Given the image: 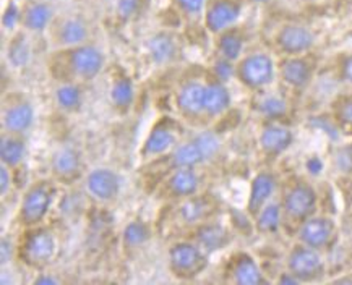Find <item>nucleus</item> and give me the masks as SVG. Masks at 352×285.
<instances>
[{
    "mask_svg": "<svg viewBox=\"0 0 352 285\" xmlns=\"http://www.w3.org/2000/svg\"><path fill=\"white\" fill-rule=\"evenodd\" d=\"M170 162H173V167H175V169H180V167H197L206 162V159L201 148L198 146L195 138H193L192 141L180 144L174 149L173 155H170Z\"/></svg>",
    "mask_w": 352,
    "mask_h": 285,
    "instance_id": "obj_27",
    "label": "nucleus"
},
{
    "mask_svg": "<svg viewBox=\"0 0 352 285\" xmlns=\"http://www.w3.org/2000/svg\"><path fill=\"white\" fill-rule=\"evenodd\" d=\"M292 143L294 133L279 120H266V124L261 126L258 144L265 156L279 157L292 146Z\"/></svg>",
    "mask_w": 352,
    "mask_h": 285,
    "instance_id": "obj_9",
    "label": "nucleus"
},
{
    "mask_svg": "<svg viewBox=\"0 0 352 285\" xmlns=\"http://www.w3.org/2000/svg\"><path fill=\"white\" fill-rule=\"evenodd\" d=\"M34 111L30 102L18 101L3 111V128L10 133H25L33 125Z\"/></svg>",
    "mask_w": 352,
    "mask_h": 285,
    "instance_id": "obj_21",
    "label": "nucleus"
},
{
    "mask_svg": "<svg viewBox=\"0 0 352 285\" xmlns=\"http://www.w3.org/2000/svg\"><path fill=\"white\" fill-rule=\"evenodd\" d=\"M26 152L25 141L15 137H7L3 135L2 141H0V161L7 167H16L21 164Z\"/></svg>",
    "mask_w": 352,
    "mask_h": 285,
    "instance_id": "obj_31",
    "label": "nucleus"
},
{
    "mask_svg": "<svg viewBox=\"0 0 352 285\" xmlns=\"http://www.w3.org/2000/svg\"><path fill=\"white\" fill-rule=\"evenodd\" d=\"M333 120L341 131L352 135V94L341 96L333 104Z\"/></svg>",
    "mask_w": 352,
    "mask_h": 285,
    "instance_id": "obj_33",
    "label": "nucleus"
},
{
    "mask_svg": "<svg viewBox=\"0 0 352 285\" xmlns=\"http://www.w3.org/2000/svg\"><path fill=\"white\" fill-rule=\"evenodd\" d=\"M81 169H83V161H81V155L75 148L65 146L54 152L51 170L57 180L65 183L74 182L81 175Z\"/></svg>",
    "mask_w": 352,
    "mask_h": 285,
    "instance_id": "obj_17",
    "label": "nucleus"
},
{
    "mask_svg": "<svg viewBox=\"0 0 352 285\" xmlns=\"http://www.w3.org/2000/svg\"><path fill=\"white\" fill-rule=\"evenodd\" d=\"M315 34L312 30L300 23L284 25L276 34V47L284 56H304L312 51Z\"/></svg>",
    "mask_w": 352,
    "mask_h": 285,
    "instance_id": "obj_8",
    "label": "nucleus"
},
{
    "mask_svg": "<svg viewBox=\"0 0 352 285\" xmlns=\"http://www.w3.org/2000/svg\"><path fill=\"white\" fill-rule=\"evenodd\" d=\"M255 229L261 235H273L281 229L284 220L281 203H268L255 217Z\"/></svg>",
    "mask_w": 352,
    "mask_h": 285,
    "instance_id": "obj_26",
    "label": "nucleus"
},
{
    "mask_svg": "<svg viewBox=\"0 0 352 285\" xmlns=\"http://www.w3.org/2000/svg\"><path fill=\"white\" fill-rule=\"evenodd\" d=\"M297 238L304 245L323 253L335 247L338 227L331 217L314 214L297 227Z\"/></svg>",
    "mask_w": 352,
    "mask_h": 285,
    "instance_id": "obj_7",
    "label": "nucleus"
},
{
    "mask_svg": "<svg viewBox=\"0 0 352 285\" xmlns=\"http://www.w3.org/2000/svg\"><path fill=\"white\" fill-rule=\"evenodd\" d=\"M56 101L60 109L74 112L76 109H80L81 102H83V96H81L80 88L76 84H62L56 91Z\"/></svg>",
    "mask_w": 352,
    "mask_h": 285,
    "instance_id": "obj_35",
    "label": "nucleus"
},
{
    "mask_svg": "<svg viewBox=\"0 0 352 285\" xmlns=\"http://www.w3.org/2000/svg\"><path fill=\"white\" fill-rule=\"evenodd\" d=\"M69 63L76 76L85 81H91L101 73L104 67V56L98 47L80 44V46L70 47Z\"/></svg>",
    "mask_w": 352,
    "mask_h": 285,
    "instance_id": "obj_11",
    "label": "nucleus"
},
{
    "mask_svg": "<svg viewBox=\"0 0 352 285\" xmlns=\"http://www.w3.org/2000/svg\"><path fill=\"white\" fill-rule=\"evenodd\" d=\"M351 275H352V273L351 274H346L344 277H341V279H335V280H333V282H335V284H352Z\"/></svg>",
    "mask_w": 352,
    "mask_h": 285,
    "instance_id": "obj_48",
    "label": "nucleus"
},
{
    "mask_svg": "<svg viewBox=\"0 0 352 285\" xmlns=\"http://www.w3.org/2000/svg\"><path fill=\"white\" fill-rule=\"evenodd\" d=\"M242 5L239 0H214L206 7L205 26L211 34H221L223 31L236 26L241 16Z\"/></svg>",
    "mask_w": 352,
    "mask_h": 285,
    "instance_id": "obj_10",
    "label": "nucleus"
},
{
    "mask_svg": "<svg viewBox=\"0 0 352 285\" xmlns=\"http://www.w3.org/2000/svg\"><path fill=\"white\" fill-rule=\"evenodd\" d=\"M57 256V238L47 227H30L20 247V258L26 266L43 269Z\"/></svg>",
    "mask_w": 352,
    "mask_h": 285,
    "instance_id": "obj_1",
    "label": "nucleus"
},
{
    "mask_svg": "<svg viewBox=\"0 0 352 285\" xmlns=\"http://www.w3.org/2000/svg\"><path fill=\"white\" fill-rule=\"evenodd\" d=\"M58 282H60V280L54 279L51 275H46V274H43V277L34 279V284H58Z\"/></svg>",
    "mask_w": 352,
    "mask_h": 285,
    "instance_id": "obj_47",
    "label": "nucleus"
},
{
    "mask_svg": "<svg viewBox=\"0 0 352 285\" xmlns=\"http://www.w3.org/2000/svg\"><path fill=\"white\" fill-rule=\"evenodd\" d=\"M195 141L198 143V146L201 148L206 161H211L213 157H216V155H218L221 149L219 138L216 137L214 133H211V131H201L200 135L195 137Z\"/></svg>",
    "mask_w": 352,
    "mask_h": 285,
    "instance_id": "obj_37",
    "label": "nucleus"
},
{
    "mask_svg": "<svg viewBox=\"0 0 352 285\" xmlns=\"http://www.w3.org/2000/svg\"><path fill=\"white\" fill-rule=\"evenodd\" d=\"M111 101L120 111H129L135 101V88L132 80L120 76L114 81L111 88Z\"/></svg>",
    "mask_w": 352,
    "mask_h": 285,
    "instance_id": "obj_32",
    "label": "nucleus"
},
{
    "mask_svg": "<svg viewBox=\"0 0 352 285\" xmlns=\"http://www.w3.org/2000/svg\"><path fill=\"white\" fill-rule=\"evenodd\" d=\"M278 179L273 172L261 170L252 179L250 192H248L247 200V212L250 217H255L263 207L268 205L273 194L276 193Z\"/></svg>",
    "mask_w": 352,
    "mask_h": 285,
    "instance_id": "obj_12",
    "label": "nucleus"
},
{
    "mask_svg": "<svg viewBox=\"0 0 352 285\" xmlns=\"http://www.w3.org/2000/svg\"><path fill=\"white\" fill-rule=\"evenodd\" d=\"M13 255V245L8 238H2V264L6 266L7 262H10Z\"/></svg>",
    "mask_w": 352,
    "mask_h": 285,
    "instance_id": "obj_45",
    "label": "nucleus"
},
{
    "mask_svg": "<svg viewBox=\"0 0 352 285\" xmlns=\"http://www.w3.org/2000/svg\"><path fill=\"white\" fill-rule=\"evenodd\" d=\"M87 190L99 201H112L120 193V177L111 169H96L87 175Z\"/></svg>",
    "mask_w": 352,
    "mask_h": 285,
    "instance_id": "obj_14",
    "label": "nucleus"
},
{
    "mask_svg": "<svg viewBox=\"0 0 352 285\" xmlns=\"http://www.w3.org/2000/svg\"><path fill=\"white\" fill-rule=\"evenodd\" d=\"M205 88L198 81L182 84L177 93V107L185 117H200L205 114Z\"/></svg>",
    "mask_w": 352,
    "mask_h": 285,
    "instance_id": "obj_18",
    "label": "nucleus"
},
{
    "mask_svg": "<svg viewBox=\"0 0 352 285\" xmlns=\"http://www.w3.org/2000/svg\"><path fill=\"white\" fill-rule=\"evenodd\" d=\"M286 269L294 274L300 280V284L318 282L327 274V264H324L322 251L307 247L300 242L289 250Z\"/></svg>",
    "mask_w": 352,
    "mask_h": 285,
    "instance_id": "obj_4",
    "label": "nucleus"
},
{
    "mask_svg": "<svg viewBox=\"0 0 352 285\" xmlns=\"http://www.w3.org/2000/svg\"><path fill=\"white\" fill-rule=\"evenodd\" d=\"M340 75L342 81H346L347 84L352 86V54L342 57V60L340 63Z\"/></svg>",
    "mask_w": 352,
    "mask_h": 285,
    "instance_id": "obj_42",
    "label": "nucleus"
},
{
    "mask_svg": "<svg viewBox=\"0 0 352 285\" xmlns=\"http://www.w3.org/2000/svg\"><path fill=\"white\" fill-rule=\"evenodd\" d=\"M211 209H213V206H211V203L206 198L193 194V196L187 198V201H184L182 206L179 207V216L185 224L200 225L206 223V219L211 214Z\"/></svg>",
    "mask_w": 352,
    "mask_h": 285,
    "instance_id": "obj_25",
    "label": "nucleus"
},
{
    "mask_svg": "<svg viewBox=\"0 0 352 285\" xmlns=\"http://www.w3.org/2000/svg\"><path fill=\"white\" fill-rule=\"evenodd\" d=\"M169 268L179 279H195L208 268V253L197 243L177 242L169 250Z\"/></svg>",
    "mask_w": 352,
    "mask_h": 285,
    "instance_id": "obj_5",
    "label": "nucleus"
},
{
    "mask_svg": "<svg viewBox=\"0 0 352 285\" xmlns=\"http://www.w3.org/2000/svg\"><path fill=\"white\" fill-rule=\"evenodd\" d=\"M252 2H268V0H252Z\"/></svg>",
    "mask_w": 352,
    "mask_h": 285,
    "instance_id": "obj_49",
    "label": "nucleus"
},
{
    "mask_svg": "<svg viewBox=\"0 0 352 285\" xmlns=\"http://www.w3.org/2000/svg\"><path fill=\"white\" fill-rule=\"evenodd\" d=\"M255 109L266 120H281L287 114V102L276 94H261L256 99Z\"/></svg>",
    "mask_w": 352,
    "mask_h": 285,
    "instance_id": "obj_29",
    "label": "nucleus"
},
{
    "mask_svg": "<svg viewBox=\"0 0 352 285\" xmlns=\"http://www.w3.org/2000/svg\"><path fill=\"white\" fill-rule=\"evenodd\" d=\"M229 242H231V233L221 224L203 223L195 230V243L208 255L224 250Z\"/></svg>",
    "mask_w": 352,
    "mask_h": 285,
    "instance_id": "obj_19",
    "label": "nucleus"
},
{
    "mask_svg": "<svg viewBox=\"0 0 352 285\" xmlns=\"http://www.w3.org/2000/svg\"><path fill=\"white\" fill-rule=\"evenodd\" d=\"M323 167H324L323 161L320 159V157H317V156L309 157V159L305 161V169L309 170V174H312V175H320V174H322Z\"/></svg>",
    "mask_w": 352,
    "mask_h": 285,
    "instance_id": "obj_44",
    "label": "nucleus"
},
{
    "mask_svg": "<svg viewBox=\"0 0 352 285\" xmlns=\"http://www.w3.org/2000/svg\"><path fill=\"white\" fill-rule=\"evenodd\" d=\"M52 21V8L47 3L33 2L21 10V23L26 30L41 33L51 25Z\"/></svg>",
    "mask_w": 352,
    "mask_h": 285,
    "instance_id": "obj_24",
    "label": "nucleus"
},
{
    "mask_svg": "<svg viewBox=\"0 0 352 285\" xmlns=\"http://www.w3.org/2000/svg\"><path fill=\"white\" fill-rule=\"evenodd\" d=\"M278 284H291V285H294V284H300V280L296 277L294 274L292 273H289V271L286 269L284 271V273H281V275H279V279L276 280Z\"/></svg>",
    "mask_w": 352,
    "mask_h": 285,
    "instance_id": "obj_46",
    "label": "nucleus"
},
{
    "mask_svg": "<svg viewBox=\"0 0 352 285\" xmlns=\"http://www.w3.org/2000/svg\"><path fill=\"white\" fill-rule=\"evenodd\" d=\"M236 69H237V67L234 65L232 60H228V58H224L221 56L213 65V71H214L216 80L223 81V83L231 80L232 76H236Z\"/></svg>",
    "mask_w": 352,
    "mask_h": 285,
    "instance_id": "obj_39",
    "label": "nucleus"
},
{
    "mask_svg": "<svg viewBox=\"0 0 352 285\" xmlns=\"http://www.w3.org/2000/svg\"><path fill=\"white\" fill-rule=\"evenodd\" d=\"M88 38V28L78 18H69L60 25L58 39L67 47H75L83 44Z\"/></svg>",
    "mask_w": 352,
    "mask_h": 285,
    "instance_id": "obj_30",
    "label": "nucleus"
},
{
    "mask_svg": "<svg viewBox=\"0 0 352 285\" xmlns=\"http://www.w3.org/2000/svg\"><path fill=\"white\" fill-rule=\"evenodd\" d=\"M8 60L13 67H23L30 60V46L23 34H16L8 46Z\"/></svg>",
    "mask_w": 352,
    "mask_h": 285,
    "instance_id": "obj_36",
    "label": "nucleus"
},
{
    "mask_svg": "<svg viewBox=\"0 0 352 285\" xmlns=\"http://www.w3.org/2000/svg\"><path fill=\"white\" fill-rule=\"evenodd\" d=\"M21 21V10L18 8L15 3H10L7 7V10L3 12V18H2V23L3 28L6 30H15V26Z\"/></svg>",
    "mask_w": 352,
    "mask_h": 285,
    "instance_id": "obj_41",
    "label": "nucleus"
},
{
    "mask_svg": "<svg viewBox=\"0 0 352 285\" xmlns=\"http://www.w3.org/2000/svg\"><path fill=\"white\" fill-rule=\"evenodd\" d=\"M229 274H231V282L237 285L268 284L260 264L248 253H237L232 258L231 266H229Z\"/></svg>",
    "mask_w": 352,
    "mask_h": 285,
    "instance_id": "obj_16",
    "label": "nucleus"
},
{
    "mask_svg": "<svg viewBox=\"0 0 352 285\" xmlns=\"http://www.w3.org/2000/svg\"><path fill=\"white\" fill-rule=\"evenodd\" d=\"M151 238V230L143 220H132L124 229V245L129 248H138Z\"/></svg>",
    "mask_w": 352,
    "mask_h": 285,
    "instance_id": "obj_34",
    "label": "nucleus"
},
{
    "mask_svg": "<svg viewBox=\"0 0 352 285\" xmlns=\"http://www.w3.org/2000/svg\"><path fill=\"white\" fill-rule=\"evenodd\" d=\"M142 10V0H117L116 13L120 20L129 21Z\"/></svg>",
    "mask_w": 352,
    "mask_h": 285,
    "instance_id": "obj_38",
    "label": "nucleus"
},
{
    "mask_svg": "<svg viewBox=\"0 0 352 285\" xmlns=\"http://www.w3.org/2000/svg\"><path fill=\"white\" fill-rule=\"evenodd\" d=\"M276 70L278 67L272 56L265 52H254L239 60L236 76L245 88L260 91L273 83Z\"/></svg>",
    "mask_w": 352,
    "mask_h": 285,
    "instance_id": "obj_3",
    "label": "nucleus"
},
{
    "mask_svg": "<svg viewBox=\"0 0 352 285\" xmlns=\"http://www.w3.org/2000/svg\"><path fill=\"white\" fill-rule=\"evenodd\" d=\"M54 196H56V188L51 182L34 183L30 187L28 192L25 193L23 200H21L20 206V220L26 227H36L44 220L47 216L49 209H51Z\"/></svg>",
    "mask_w": 352,
    "mask_h": 285,
    "instance_id": "obj_6",
    "label": "nucleus"
},
{
    "mask_svg": "<svg viewBox=\"0 0 352 285\" xmlns=\"http://www.w3.org/2000/svg\"><path fill=\"white\" fill-rule=\"evenodd\" d=\"M283 216L287 223L296 224L297 227L304 220L312 217L318 207V193L312 185L299 180L292 183L283 194L281 200Z\"/></svg>",
    "mask_w": 352,
    "mask_h": 285,
    "instance_id": "obj_2",
    "label": "nucleus"
},
{
    "mask_svg": "<svg viewBox=\"0 0 352 285\" xmlns=\"http://www.w3.org/2000/svg\"><path fill=\"white\" fill-rule=\"evenodd\" d=\"M231 106V93L226 88L223 81L214 80L206 84L205 88V115L218 117L224 114Z\"/></svg>",
    "mask_w": 352,
    "mask_h": 285,
    "instance_id": "obj_22",
    "label": "nucleus"
},
{
    "mask_svg": "<svg viewBox=\"0 0 352 285\" xmlns=\"http://www.w3.org/2000/svg\"><path fill=\"white\" fill-rule=\"evenodd\" d=\"M169 193L175 198H190L200 190V177L195 167H180L175 169L168 180Z\"/></svg>",
    "mask_w": 352,
    "mask_h": 285,
    "instance_id": "obj_20",
    "label": "nucleus"
},
{
    "mask_svg": "<svg viewBox=\"0 0 352 285\" xmlns=\"http://www.w3.org/2000/svg\"><path fill=\"white\" fill-rule=\"evenodd\" d=\"M175 3L187 16H197L205 8L206 0H175Z\"/></svg>",
    "mask_w": 352,
    "mask_h": 285,
    "instance_id": "obj_40",
    "label": "nucleus"
},
{
    "mask_svg": "<svg viewBox=\"0 0 352 285\" xmlns=\"http://www.w3.org/2000/svg\"><path fill=\"white\" fill-rule=\"evenodd\" d=\"M281 80L292 89H304L314 78V65L304 56H286L278 67Z\"/></svg>",
    "mask_w": 352,
    "mask_h": 285,
    "instance_id": "obj_13",
    "label": "nucleus"
},
{
    "mask_svg": "<svg viewBox=\"0 0 352 285\" xmlns=\"http://www.w3.org/2000/svg\"><path fill=\"white\" fill-rule=\"evenodd\" d=\"M177 141V133H175L174 125L168 120H161L153 126L150 135L144 139L142 148L143 157H156L174 149Z\"/></svg>",
    "mask_w": 352,
    "mask_h": 285,
    "instance_id": "obj_15",
    "label": "nucleus"
},
{
    "mask_svg": "<svg viewBox=\"0 0 352 285\" xmlns=\"http://www.w3.org/2000/svg\"><path fill=\"white\" fill-rule=\"evenodd\" d=\"M148 51L156 63H168L177 57L179 43L174 34L157 33L148 41Z\"/></svg>",
    "mask_w": 352,
    "mask_h": 285,
    "instance_id": "obj_23",
    "label": "nucleus"
},
{
    "mask_svg": "<svg viewBox=\"0 0 352 285\" xmlns=\"http://www.w3.org/2000/svg\"><path fill=\"white\" fill-rule=\"evenodd\" d=\"M0 180H2V183H0V193H2V196H6L12 188L10 167L2 164V169H0Z\"/></svg>",
    "mask_w": 352,
    "mask_h": 285,
    "instance_id": "obj_43",
    "label": "nucleus"
},
{
    "mask_svg": "<svg viewBox=\"0 0 352 285\" xmlns=\"http://www.w3.org/2000/svg\"><path fill=\"white\" fill-rule=\"evenodd\" d=\"M218 52L221 57L228 58V60L239 62L241 60V56L243 52V36L239 33V31L234 28H229L223 31V33L218 34Z\"/></svg>",
    "mask_w": 352,
    "mask_h": 285,
    "instance_id": "obj_28",
    "label": "nucleus"
}]
</instances>
